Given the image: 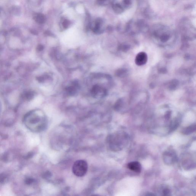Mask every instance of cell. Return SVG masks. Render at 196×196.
Wrapping results in <instances>:
<instances>
[{"label": "cell", "mask_w": 196, "mask_h": 196, "mask_svg": "<svg viewBox=\"0 0 196 196\" xmlns=\"http://www.w3.org/2000/svg\"><path fill=\"white\" fill-rule=\"evenodd\" d=\"M153 37L162 43H166L174 37V33L170 27L162 24H157L152 28Z\"/></svg>", "instance_id": "2"}, {"label": "cell", "mask_w": 196, "mask_h": 196, "mask_svg": "<svg viewBox=\"0 0 196 196\" xmlns=\"http://www.w3.org/2000/svg\"><path fill=\"white\" fill-rule=\"evenodd\" d=\"M1 21H0V26H1Z\"/></svg>", "instance_id": "14"}, {"label": "cell", "mask_w": 196, "mask_h": 196, "mask_svg": "<svg viewBox=\"0 0 196 196\" xmlns=\"http://www.w3.org/2000/svg\"><path fill=\"white\" fill-rule=\"evenodd\" d=\"M98 1H100V2H103L104 1H106V0H98Z\"/></svg>", "instance_id": "13"}, {"label": "cell", "mask_w": 196, "mask_h": 196, "mask_svg": "<svg viewBox=\"0 0 196 196\" xmlns=\"http://www.w3.org/2000/svg\"><path fill=\"white\" fill-rule=\"evenodd\" d=\"M87 170V163L84 160H77L73 165V172L77 177H83L86 174Z\"/></svg>", "instance_id": "3"}, {"label": "cell", "mask_w": 196, "mask_h": 196, "mask_svg": "<svg viewBox=\"0 0 196 196\" xmlns=\"http://www.w3.org/2000/svg\"><path fill=\"white\" fill-rule=\"evenodd\" d=\"M23 122L28 129L35 133L42 132L47 125L46 117L39 110H33L26 113L23 118Z\"/></svg>", "instance_id": "1"}, {"label": "cell", "mask_w": 196, "mask_h": 196, "mask_svg": "<svg viewBox=\"0 0 196 196\" xmlns=\"http://www.w3.org/2000/svg\"><path fill=\"white\" fill-rule=\"evenodd\" d=\"M91 93L94 97H102L106 95V90L103 88L96 85L94 86L91 90Z\"/></svg>", "instance_id": "6"}, {"label": "cell", "mask_w": 196, "mask_h": 196, "mask_svg": "<svg viewBox=\"0 0 196 196\" xmlns=\"http://www.w3.org/2000/svg\"><path fill=\"white\" fill-rule=\"evenodd\" d=\"M1 110H2V106H1V102H0V114L1 113Z\"/></svg>", "instance_id": "12"}, {"label": "cell", "mask_w": 196, "mask_h": 196, "mask_svg": "<svg viewBox=\"0 0 196 196\" xmlns=\"http://www.w3.org/2000/svg\"><path fill=\"white\" fill-rule=\"evenodd\" d=\"M69 21L67 20H65L64 21L63 23H62V25L65 28H67L69 26Z\"/></svg>", "instance_id": "10"}, {"label": "cell", "mask_w": 196, "mask_h": 196, "mask_svg": "<svg viewBox=\"0 0 196 196\" xmlns=\"http://www.w3.org/2000/svg\"><path fill=\"white\" fill-rule=\"evenodd\" d=\"M79 87L78 83L75 82L72 85L67 87L66 88V92L69 96H73L77 92V90Z\"/></svg>", "instance_id": "8"}, {"label": "cell", "mask_w": 196, "mask_h": 196, "mask_svg": "<svg viewBox=\"0 0 196 196\" xmlns=\"http://www.w3.org/2000/svg\"><path fill=\"white\" fill-rule=\"evenodd\" d=\"M163 193L165 195H169L170 193V191L168 189H165L163 191Z\"/></svg>", "instance_id": "11"}, {"label": "cell", "mask_w": 196, "mask_h": 196, "mask_svg": "<svg viewBox=\"0 0 196 196\" xmlns=\"http://www.w3.org/2000/svg\"><path fill=\"white\" fill-rule=\"evenodd\" d=\"M133 3V0H120L119 2L113 3L112 7L115 12L120 14L130 8Z\"/></svg>", "instance_id": "4"}, {"label": "cell", "mask_w": 196, "mask_h": 196, "mask_svg": "<svg viewBox=\"0 0 196 196\" xmlns=\"http://www.w3.org/2000/svg\"><path fill=\"white\" fill-rule=\"evenodd\" d=\"M128 168L134 172L140 173L141 170V166L140 162L137 161H133L128 164Z\"/></svg>", "instance_id": "7"}, {"label": "cell", "mask_w": 196, "mask_h": 196, "mask_svg": "<svg viewBox=\"0 0 196 196\" xmlns=\"http://www.w3.org/2000/svg\"><path fill=\"white\" fill-rule=\"evenodd\" d=\"M195 130V125H193L185 129L184 131V133L185 134H191V133H192L193 131Z\"/></svg>", "instance_id": "9"}, {"label": "cell", "mask_w": 196, "mask_h": 196, "mask_svg": "<svg viewBox=\"0 0 196 196\" xmlns=\"http://www.w3.org/2000/svg\"><path fill=\"white\" fill-rule=\"evenodd\" d=\"M148 61V56L146 53L144 52L139 53L135 58L136 64L138 66L143 65L146 63Z\"/></svg>", "instance_id": "5"}]
</instances>
